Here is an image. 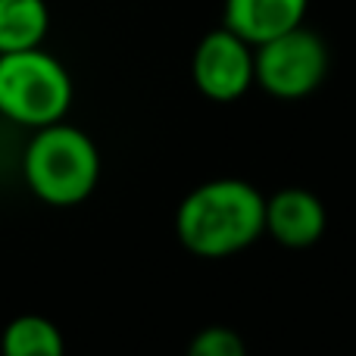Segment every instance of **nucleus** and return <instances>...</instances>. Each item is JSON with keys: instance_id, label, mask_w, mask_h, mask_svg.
<instances>
[{"instance_id": "obj_1", "label": "nucleus", "mask_w": 356, "mask_h": 356, "mask_svg": "<svg viewBox=\"0 0 356 356\" xmlns=\"http://www.w3.org/2000/svg\"><path fill=\"white\" fill-rule=\"evenodd\" d=\"M178 244L200 259H228L266 234V197L244 178H213L181 197Z\"/></svg>"}, {"instance_id": "obj_6", "label": "nucleus", "mask_w": 356, "mask_h": 356, "mask_svg": "<svg viewBox=\"0 0 356 356\" xmlns=\"http://www.w3.org/2000/svg\"><path fill=\"white\" fill-rule=\"evenodd\" d=\"M328 228L325 203L307 188H282L266 197V234L288 250L319 244Z\"/></svg>"}, {"instance_id": "obj_3", "label": "nucleus", "mask_w": 356, "mask_h": 356, "mask_svg": "<svg viewBox=\"0 0 356 356\" xmlns=\"http://www.w3.org/2000/svg\"><path fill=\"white\" fill-rule=\"evenodd\" d=\"M75 104V81L44 47L0 54V116L22 129L63 122Z\"/></svg>"}, {"instance_id": "obj_10", "label": "nucleus", "mask_w": 356, "mask_h": 356, "mask_svg": "<svg viewBox=\"0 0 356 356\" xmlns=\"http://www.w3.org/2000/svg\"><path fill=\"white\" fill-rule=\"evenodd\" d=\"M184 356H247V344L234 328L228 325H207L191 338Z\"/></svg>"}, {"instance_id": "obj_8", "label": "nucleus", "mask_w": 356, "mask_h": 356, "mask_svg": "<svg viewBox=\"0 0 356 356\" xmlns=\"http://www.w3.org/2000/svg\"><path fill=\"white\" fill-rule=\"evenodd\" d=\"M50 35L47 0H0V54L44 47Z\"/></svg>"}, {"instance_id": "obj_2", "label": "nucleus", "mask_w": 356, "mask_h": 356, "mask_svg": "<svg viewBox=\"0 0 356 356\" xmlns=\"http://www.w3.org/2000/svg\"><path fill=\"white\" fill-rule=\"evenodd\" d=\"M104 160L100 147L85 129L66 119L35 129L22 150L25 188L41 203L69 209L85 203L97 191Z\"/></svg>"}, {"instance_id": "obj_4", "label": "nucleus", "mask_w": 356, "mask_h": 356, "mask_svg": "<svg viewBox=\"0 0 356 356\" xmlns=\"http://www.w3.org/2000/svg\"><path fill=\"white\" fill-rule=\"evenodd\" d=\"M328 44L307 25H297L257 47V88L275 100H303L316 94L328 79Z\"/></svg>"}, {"instance_id": "obj_7", "label": "nucleus", "mask_w": 356, "mask_h": 356, "mask_svg": "<svg viewBox=\"0 0 356 356\" xmlns=\"http://www.w3.org/2000/svg\"><path fill=\"white\" fill-rule=\"evenodd\" d=\"M307 10L309 0H225L222 25L241 35L247 44L259 47V44L303 25Z\"/></svg>"}, {"instance_id": "obj_9", "label": "nucleus", "mask_w": 356, "mask_h": 356, "mask_svg": "<svg viewBox=\"0 0 356 356\" xmlns=\"http://www.w3.org/2000/svg\"><path fill=\"white\" fill-rule=\"evenodd\" d=\"M0 356H66V338L47 316L19 313L0 332Z\"/></svg>"}, {"instance_id": "obj_5", "label": "nucleus", "mask_w": 356, "mask_h": 356, "mask_svg": "<svg viewBox=\"0 0 356 356\" xmlns=\"http://www.w3.org/2000/svg\"><path fill=\"white\" fill-rule=\"evenodd\" d=\"M191 81L213 104H234L257 85V47L232 29H213L197 41Z\"/></svg>"}]
</instances>
